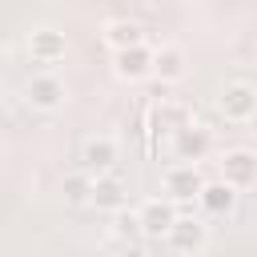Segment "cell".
Masks as SVG:
<instances>
[{
	"label": "cell",
	"instance_id": "cell-1",
	"mask_svg": "<svg viewBox=\"0 0 257 257\" xmlns=\"http://www.w3.org/2000/svg\"><path fill=\"white\" fill-rule=\"evenodd\" d=\"M165 245L173 253H181V257H197V253L209 249V225H201L197 213H181L173 221V229L165 233Z\"/></svg>",
	"mask_w": 257,
	"mask_h": 257
},
{
	"label": "cell",
	"instance_id": "cell-2",
	"mask_svg": "<svg viewBox=\"0 0 257 257\" xmlns=\"http://www.w3.org/2000/svg\"><path fill=\"white\" fill-rule=\"evenodd\" d=\"M217 108H221L225 120L249 124V120L257 116V88H253L249 80H229V84L221 88V96H217Z\"/></svg>",
	"mask_w": 257,
	"mask_h": 257
},
{
	"label": "cell",
	"instance_id": "cell-3",
	"mask_svg": "<svg viewBox=\"0 0 257 257\" xmlns=\"http://www.w3.org/2000/svg\"><path fill=\"white\" fill-rule=\"evenodd\" d=\"M153 52H157V48H149V44L116 48V52H112V76L124 80V84L149 80V76H153Z\"/></svg>",
	"mask_w": 257,
	"mask_h": 257
},
{
	"label": "cell",
	"instance_id": "cell-4",
	"mask_svg": "<svg viewBox=\"0 0 257 257\" xmlns=\"http://www.w3.org/2000/svg\"><path fill=\"white\" fill-rule=\"evenodd\" d=\"M64 80L56 76V72H36V76H28V84H24V100L36 108V112H56L60 104H64Z\"/></svg>",
	"mask_w": 257,
	"mask_h": 257
},
{
	"label": "cell",
	"instance_id": "cell-5",
	"mask_svg": "<svg viewBox=\"0 0 257 257\" xmlns=\"http://www.w3.org/2000/svg\"><path fill=\"white\" fill-rule=\"evenodd\" d=\"M137 213H141V229H145V241H165V233H169V229H173V221L181 217L173 197H149V201H145Z\"/></svg>",
	"mask_w": 257,
	"mask_h": 257
},
{
	"label": "cell",
	"instance_id": "cell-6",
	"mask_svg": "<svg viewBox=\"0 0 257 257\" xmlns=\"http://www.w3.org/2000/svg\"><path fill=\"white\" fill-rule=\"evenodd\" d=\"M205 189V177L197 169V161H181L165 169V197L173 201H197V193Z\"/></svg>",
	"mask_w": 257,
	"mask_h": 257
},
{
	"label": "cell",
	"instance_id": "cell-7",
	"mask_svg": "<svg viewBox=\"0 0 257 257\" xmlns=\"http://www.w3.org/2000/svg\"><path fill=\"white\" fill-rule=\"evenodd\" d=\"M64 52H68V40H64L60 28L40 24V28L28 32V56H32L36 64H56V60H64Z\"/></svg>",
	"mask_w": 257,
	"mask_h": 257
},
{
	"label": "cell",
	"instance_id": "cell-8",
	"mask_svg": "<svg viewBox=\"0 0 257 257\" xmlns=\"http://www.w3.org/2000/svg\"><path fill=\"white\" fill-rule=\"evenodd\" d=\"M92 209H100V213H116V209H124L128 205V185L108 169V173H96L92 177V201H88Z\"/></svg>",
	"mask_w": 257,
	"mask_h": 257
},
{
	"label": "cell",
	"instance_id": "cell-9",
	"mask_svg": "<svg viewBox=\"0 0 257 257\" xmlns=\"http://www.w3.org/2000/svg\"><path fill=\"white\" fill-rule=\"evenodd\" d=\"M237 197H241V189L221 177V181H205V189L197 193V205H201L209 217H229V213L237 209Z\"/></svg>",
	"mask_w": 257,
	"mask_h": 257
},
{
	"label": "cell",
	"instance_id": "cell-10",
	"mask_svg": "<svg viewBox=\"0 0 257 257\" xmlns=\"http://www.w3.org/2000/svg\"><path fill=\"white\" fill-rule=\"evenodd\" d=\"M221 177L237 189H249L257 185V153L253 149H229L221 157Z\"/></svg>",
	"mask_w": 257,
	"mask_h": 257
},
{
	"label": "cell",
	"instance_id": "cell-11",
	"mask_svg": "<svg viewBox=\"0 0 257 257\" xmlns=\"http://www.w3.org/2000/svg\"><path fill=\"white\" fill-rule=\"evenodd\" d=\"M80 161H84V169H92V173H108L116 161H120V145H116V137H88L84 145H80Z\"/></svg>",
	"mask_w": 257,
	"mask_h": 257
},
{
	"label": "cell",
	"instance_id": "cell-12",
	"mask_svg": "<svg viewBox=\"0 0 257 257\" xmlns=\"http://www.w3.org/2000/svg\"><path fill=\"white\" fill-rule=\"evenodd\" d=\"M185 72H189V56H185V48H177V44H161V48L153 52V76H157L161 84H177V80H185Z\"/></svg>",
	"mask_w": 257,
	"mask_h": 257
},
{
	"label": "cell",
	"instance_id": "cell-13",
	"mask_svg": "<svg viewBox=\"0 0 257 257\" xmlns=\"http://www.w3.org/2000/svg\"><path fill=\"white\" fill-rule=\"evenodd\" d=\"M209 128H201V124H181V128H173V149H177V157L181 161H201L205 153H209Z\"/></svg>",
	"mask_w": 257,
	"mask_h": 257
},
{
	"label": "cell",
	"instance_id": "cell-14",
	"mask_svg": "<svg viewBox=\"0 0 257 257\" xmlns=\"http://www.w3.org/2000/svg\"><path fill=\"white\" fill-rule=\"evenodd\" d=\"M100 40L116 52V48H133V44H145V24L141 20H128V16H116L100 28Z\"/></svg>",
	"mask_w": 257,
	"mask_h": 257
},
{
	"label": "cell",
	"instance_id": "cell-15",
	"mask_svg": "<svg viewBox=\"0 0 257 257\" xmlns=\"http://www.w3.org/2000/svg\"><path fill=\"white\" fill-rule=\"evenodd\" d=\"M112 217V225H108V233H112V241H120V245H137V241H145V229H141V213L137 209H116V213H108Z\"/></svg>",
	"mask_w": 257,
	"mask_h": 257
},
{
	"label": "cell",
	"instance_id": "cell-16",
	"mask_svg": "<svg viewBox=\"0 0 257 257\" xmlns=\"http://www.w3.org/2000/svg\"><path fill=\"white\" fill-rule=\"evenodd\" d=\"M60 197L68 205H88L92 201V169H76L60 181Z\"/></svg>",
	"mask_w": 257,
	"mask_h": 257
},
{
	"label": "cell",
	"instance_id": "cell-17",
	"mask_svg": "<svg viewBox=\"0 0 257 257\" xmlns=\"http://www.w3.org/2000/svg\"><path fill=\"white\" fill-rule=\"evenodd\" d=\"M189 4H205V0H189Z\"/></svg>",
	"mask_w": 257,
	"mask_h": 257
}]
</instances>
